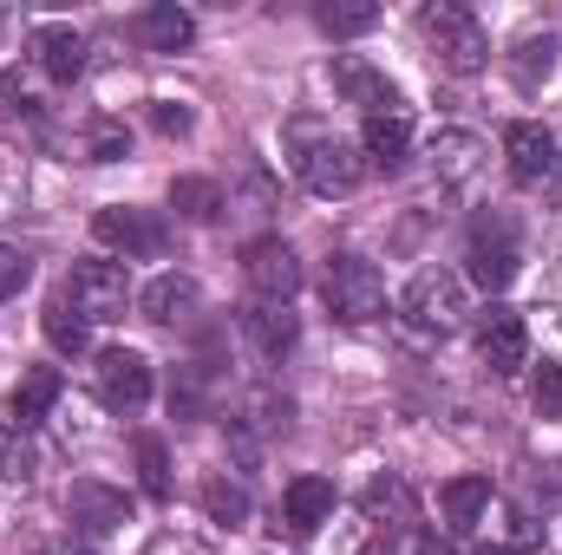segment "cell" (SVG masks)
I'll return each mask as SVG.
<instances>
[{"label":"cell","instance_id":"d6986e66","mask_svg":"<svg viewBox=\"0 0 562 555\" xmlns=\"http://www.w3.org/2000/svg\"><path fill=\"white\" fill-rule=\"evenodd\" d=\"M557 59H562L557 33H530V39H517V53H510V79H517L524 92H537V86H550Z\"/></svg>","mask_w":562,"mask_h":555},{"label":"cell","instance_id":"4fadbf2b","mask_svg":"<svg viewBox=\"0 0 562 555\" xmlns=\"http://www.w3.org/2000/svg\"><path fill=\"white\" fill-rule=\"evenodd\" d=\"M504 157H510V177H517V183L557 177V138H550L543 125H510V132H504Z\"/></svg>","mask_w":562,"mask_h":555},{"label":"cell","instance_id":"44dd1931","mask_svg":"<svg viewBox=\"0 0 562 555\" xmlns=\"http://www.w3.org/2000/svg\"><path fill=\"white\" fill-rule=\"evenodd\" d=\"M431 163H438L445 183H471L477 163H484V144L471 138V132H438V138H431Z\"/></svg>","mask_w":562,"mask_h":555},{"label":"cell","instance_id":"8992f818","mask_svg":"<svg viewBox=\"0 0 562 555\" xmlns=\"http://www.w3.org/2000/svg\"><path fill=\"white\" fill-rule=\"evenodd\" d=\"M243 281L256 287V301H294L301 294V256L281 236H262L243 249Z\"/></svg>","mask_w":562,"mask_h":555},{"label":"cell","instance_id":"2e32d148","mask_svg":"<svg viewBox=\"0 0 562 555\" xmlns=\"http://www.w3.org/2000/svg\"><path fill=\"white\" fill-rule=\"evenodd\" d=\"M33 59H40V72H46L53 86H72V79L86 72V39H79L72 26H40V33H33Z\"/></svg>","mask_w":562,"mask_h":555},{"label":"cell","instance_id":"ba28073f","mask_svg":"<svg viewBox=\"0 0 562 555\" xmlns=\"http://www.w3.org/2000/svg\"><path fill=\"white\" fill-rule=\"evenodd\" d=\"M66 294L86 320H125V307H132V281L119 262H79Z\"/></svg>","mask_w":562,"mask_h":555},{"label":"cell","instance_id":"ffe728a7","mask_svg":"<svg viewBox=\"0 0 562 555\" xmlns=\"http://www.w3.org/2000/svg\"><path fill=\"white\" fill-rule=\"evenodd\" d=\"M406 150H413V125H406V112H380V118H367V157H373L380 170H400Z\"/></svg>","mask_w":562,"mask_h":555},{"label":"cell","instance_id":"83f0119b","mask_svg":"<svg viewBox=\"0 0 562 555\" xmlns=\"http://www.w3.org/2000/svg\"><path fill=\"white\" fill-rule=\"evenodd\" d=\"M33 471H40V451L26 438V424H0V477L7 484H33Z\"/></svg>","mask_w":562,"mask_h":555},{"label":"cell","instance_id":"f546056e","mask_svg":"<svg viewBox=\"0 0 562 555\" xmlns=\"http://www.w3.org/2000/svg\"><path fill=\"white\" fill-rule=\"evenodd\" d=\"M138 477L150 497H170V457H164V438H138Z\"/></svg>","mask_w":562,"mask_h":555},{"label":"cell","instance_id":"5bb4252c","mask_svg":"<svg viewBox=\"0 0 562 555\" xmlns=\"http://www.w3.org/2000/svg\"><path fill=\"white\" fill-rule=\"evenodd\" d=\"M138 307H144V320H157V327H183V320L203 307V287L190 275H157L138 294Z\"/></svg>","mask_w":562,"mask_h":555},{"label":"cell","instance_id":"1f68e13d","mask_svg":"<svg viewBox=\"0 0 562 555\" xmlns=\"http://www.w3.org/2000/svg\"><path fill=\"white\" fill-rule=\"evenodd\" d=\"M537 412L562 418V360H543L537 366Z\"/></svg>","mask_w":562,"mask_h":555},{"label":"cell","instance_id":"e0dca14e","mask_svg":"<svg viewBox=\"0 0 562 555\" xmlns=\"http://www.w3.org/2000/svg\"><path fill=\"white\" fill-rule=\"evenodd\" d=\"M281 517L307 536V530H321L327 517H334V484L327 477H294L288 490H281Z\"/></svg>","mask_w":562,"mask_h":555},{"label":"cell","instance_id":"277c9868","mask_svg":"<svg viewBox=\"0 0 562 555\" xmlns=\"http://www.w3.org/2000/svg\"><path fill=\"white\" fill-rule=\"evenodd\" d=\"M400 307H406V320H413L419 333H438V340L458 333L464 314H471V307H464V281L451 275V269H425V275H413V287H406Z\"/></svg>","mask_w":562,"mask_h":555},{"label":"cell","instance_id":"9c48e42d","mask_svg":"<svg viewBox=\"0 0 562 555\" xmlns=\"http://www.w3.org/2000/svg\"><path fill=\"white\" fill-rule=\"evenodd\" d=\"M99 399L112 406V412H138L144 399H150V360L132 353V347H112V353H99Z\"/></svg>","mask_w":562,"mask_h":555},{"label":"cell","instance_id":"603a6c76","mask_svg":"<svg viewBox=\"0 0 562 555\" xmlns=\"http://www.w3.org/2000/svg\"><path fill=\"white\" fill-rule=\"evenodd\" d=\"M170 209H177L183 223H216V216H223V190H216L210 177H177V183H170Z\"/></svg>","mask_w":562,"mask_h":555},{"label":"cell","instance_id":"f1b7e54d","mask_svg":"<svg viewBox=\"0 0 562 555\" xmlns=\"http://www.w3.org/2000/svg\"><path fill=\"white\" fill-rule=\"evenodd\" d=\"M203 510H210V523H223V530H236V523H249V497L236 490V484H203Z\"/></svg>","mask_w":562,"mask_h":555},{"label":"cell","instance_id":"d590c367","mask_svg":"<svg viewBox=\"0 0 562 555\" xmlns=\"http://www.w3.org/2000/svg\"><path fill=\"white\" fill-rule=\"evenodd\" d=\"M40 555H99V550H86V543H40Z\"/></svg>","mask_w":562,"mask_h":555},{"label":"cell","instance_id":"8fae6325","mask_svg":"<svg viewBox=\"0 0 562 555\" xmlns=\"http://www.w3.org/2000/svg\"><path fill=\"white\" fill-rule=\"evenodd\" d=\"M334 92L347 99V105H367V118H380V112H400V92H393V79L386 72H373L367 59H334Z\"/></svg>","mask_w":562,"mask_h":555},{"label":"cell","instance_id":"6da1fadb","mask_svg":"<svg viewBox=\"0 0 562 555\" xmlns=\"http://www.w3.org/2000/svg\"><path fill=\"white\" fill-rule=\"evenodd\" d=\"M419 26H425V39H431V53H438V66H445V72L471 79V72H484V66H491V33L477 26V13H471V7L438 0V7H425V13H419Z\"/></svg>","mask_w":562,"mask_h":555},{"label":"cell","instance_id":"484cf974","mask_svg":"<svg viewBox=\"0 0 562 555\" xmlns=\"http://www.w3.org/2000/svg\"><path fill=\"white\" fill-rule=\"evenodd\" d=\"M367 523H373V530H406V523H413V497H406L400 477H386V484L367 490Z\"/></svg>","mask_w":562,"mask_h":555},{"label":"cell","instance_id":"8d00e7d4","mask_svg":"<svg viewBox=\"0 0 562 555\" xmlns=\"http://www.w3.org/2000/svg\"><path fill=\"white\" fill-rule=\"evenodd\" d=\"M419 555H451V550H445L438 536H425V543H419Z\"/></svg>","mask_w":562,"mask_h":555},{"label":"cell","instance_id":"d6a6232c","mask_svg":"<svg viewBox=\"0 0 562 555\" xmlns=\"http://www.w3.org/2000/svg\"><path fill=\"white\" fill-rule=\"evenodd\" d=\"M26 281H33V262H26L20 249H7V242H0V301H13Z\"/></svg>","mask_w":562,"mask_h":555},{"label":"cell","instance_id":"52a82bcc","mask_svg":"<svg viewBox=\"0 0 562 555\" xmlns=\"http://www.w3.org/2000/svg\"><path fill=\"white\" fill-rule=\"evenodd\" d=\"M471 281L484 287V294H504L510 281H517V236H510V223L504 216H484L477 229H471Z\"/></svg>","mask_w":562,"mask_h":555},{"label":"cell","instance_id":"9a60e30c","mask_svg":"<svg viewBox=\"0 0 562 555\" xmlns=\"http://www.w3.org/2000/svg\"><path fill=\"white\" fill-rule=\"evenodd\" d=\"M243 333H249L269 360H281V353L301 340V320H294L288 301H249V307H243Z\"/></svg>","mask_w":562,"mask_h":555},{"label":"cell","instance_id":"3957f363","mask_svg":"<svg viewBox=\"0 0 562 555\" xmlns=\"http://www.w3.org/2000/svg\"><path fill=\"white\" fill-rule=\"evenodd\" d=\"M321 294H327V314L347 320V327H367V320L386 314V281H380L373 262H360V256H334Z\"/></svg>","mask_w":562,"mask_h":555},{"label":"cell","instance_id":"7402d4cb","mask_svg":"<svg viewBox=\"0 0 562 555\" xmlns=\"http://www.w3.org/2000/svg\"><path fill=\"white\" fill-rule=\"evenodd\" d=\"M438 503H445V523H451V530H471V523L491 510V477H451V484L438 490Z\"/></svg>","mask_w":562,"mask_h":555},{"label":"cell","instance_id":"836d02e7","mask_svg":"<svg viewBox=\"0 0 562 555\" xmlns=\"http://www.w3.org/2000/svg\"><path fill=\"white\" fill-rule=\"evenodd\" d=\"M150 125H157L164 138H190V125H196V118H190V105H177V99H157V105H150Z\"/></svg>","mask_w":562,"mask_h":555},{"label":"cell","instance_id":"4dcf8cb0","mask_svg":"<svg viewBox=\"0 0 562 555\" xmlns=\"http://www.w3.org/2000/svg\"><path fill=\"white\" fill-rule=\"evenodd\" d=\"M86 157H92V163H119V157H132V132H125V125H92Z\"/></svg>","mask_w":562,"mask_h":555},{"label":"cell","instance_id":"7c38bea8","mask_svg":"<svg viewBox=\"0 0 562 555\" xmlns=\"http://www.w3.org/2000/svg\"><path fill=\"white\" fill-rule=\"evenodd\" d=\"M66 510H72V523H79L86 536H112V530L132 523V497H125V490H105V484H72Z\"/></svg>","mask_w":562,"mask_h":555},{"label":"cell","instance_id":"30bf717a","mask_svg":"<svg viewBox=\"0 0 562 555\" xmlns=\"http://www.w3.org/2000/svg\"><path fill=\"white\" fill-rule=\"evenodd\" d=\"M477 360H484L497 380H510V373L530 360V333H524V320H517L510 307H491V314H484V327H477Z\"/></svg>","mask_w":562,"mask_h":555},{"label":"cell","instance_id":"e575fe53","mask_svg":"<svg viewBox=\"0 0 562 555\" xmlns=\"http://www.w3.org/2000/svg\"><path fill=\"white\" fill-rule=\"evenodd\" d=\"M504 523H510V530H504V555H524V550H537V543H543V530H537L524 510H504Z\"/></svg>","mask_w":562,"mask_h":555},{"label":"cell","instance_id":"d4e9b609","mask_svg":"<svg viewBox=\"0 0 562 555\" xmlns=\"http://www.w3.org/2000/svg\"><path fill=\"white\" fill-rule=\"evenodd\" d=\"M53 406H59V373H53V366H33V373L13 386V418L33 424V418H46Z\"/></svg>","mask_w":562,"mask_h":555},{"label":"cell","instance_id":"5b68a950","mask_svg":"<svg viewBox=\"0 0 562 555\" xmlns=\"http://www.w3.org/2000/svg\"><path fill=\"white\" fill-rule=\"evenodd\" d=\"M92 236H99L105 249H119L125 262H150V256H164V249H170L164 216H150V209H125V203L99 209V216H92Z\"/></svg>","mask_w":562,"mask_h":555},{"label":"cell","instance_id":"cb8c5ba5","mask_svg":"<svg viewBox=\"0 0 562 555\" xmlns=\"http://www.w3.org/2000/svg\"><path fill=\"white\" fill-rule=\"evenodd\" d=\"M40 327H46V340H53L59 353H86V327H92V320L72 307V294H53L46 314H40Z\"/></svg>","mask_w":562,"mask_h":555},{"label":"cell","instance_id":"4316f807","mask_svg":"<svg viewBox=\"0 0 562 555\" xmlns=\"http://www.w3.org/2000/svg\"><path fill=\"white\" fill-rule=\"evenodd\" d=\"M314 20H321L334 39H360V33H373V26H380V7H367V0H327Z\"/></svg>","mask_w":562,"mask_h":555},{"label":"cell","instance_id":"74e56055","mask_svg":"<svg viewBox=\"0 0 562 555\" xmlns=\"http://www.w3.org/2000/svg\"><path fill=\"white\" fill-rule=\"evenodd\" d=\"M477 555H504V550H477Z\"/></svg>","mask_w":562,"mask_h":555},{"label":"cell","instance_id":"7a4b0ae2","mask_svg":"<svg viewBox=\"0 0 562 555\" xmlns=\"http://www.w3.org/2000/svg\"><path fill=\"white\" fill-rule=\"evenodd\" d=\"M301 138V157H294V170H301V183L314 190V196H353L360 190V177H367V163H360V150L353 144H340L334 132H294Z\"/></svg>","mask_w":562,"mask_h":555},{"label":"cell","instance_id":"ac0fdd59","mask_svg":"<svg viewBox=\"0 0 562 555\" xmlns=\"http://www.w3.org/2000/svg\"><path fill=\"white\" fill-rule=\"evenodd\" d=\"M138 33H144V46H150V53H183V46L196 39V20H190L183 7H170V0H164V7H144V13H138Z\"/></svg>","mask_w":562,"mask_h":555}]
</instances>
